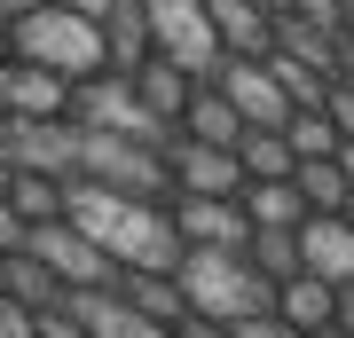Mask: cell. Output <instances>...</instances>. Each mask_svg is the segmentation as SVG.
Segmentation results:
<instances>
[{
	"label": "cell",
	"mask_w": 354,
	"mask_h": 338,
	"mask_svg": "<svg viewBox=\"0 0 354 338\" xmlns=\"http://www.w3.org/2000/svg\"><path fill=\"white\" fill-rule=\"evenodd\" d=\"M64 220L87 228V236L111 252L118 267H134V276H174L181 267V228H174V205H150V197H118V189L102 181H64Z\"/></svg>",
	"instance_id": "obj_1"
},
{
	"label": "cell",
	"mask_w": 354,
	"mask_h": 338,
	"mask_svg": "<svg viewBox=\"0 0 354 338\" xmlns=\"http://www.w3.org/2000/svg\"><path fill=\"white\" fill-rule=\"evenodd\" d=\"M16 55L48 63V71H64V79H95V71H111V32H102V16H87L79 0H48V8H32L24 24H16Z\"/></svg>",
	"instance_id": "obj_3"
},
{
	"label": "cell",
	"mask_w": 354,
	"mask_h": 338,
	"mask_svg": "<svg viewBox=\"0 0 354 338\" xmlns=\"http://www.w3.org/2000/svg\"><path fill=\"white\" fill-rule=\"evenodd\" d=\"M252 267L268 283H283V276H299V228H252Z\"/></svg>",
	"instance_id": "obj_23"
},
{
	"label": "cell",
	"mask_w": 354,
	"mask_h": 338,
	"mask_svg": "<svg viewBox=\"0 0 354 338\" xmlns=\"http://www.w3.org/2000/svg\"><path fill=\"white\" fill-rule=\"evenodd\" d=\"M0 291H8V299H24V307H39V314L71 307V283L55 276L48 260H32V252H8V260H0Z\"/></svg>",
	"instance_id": "obj_15"
},
{
	"label": "cell",
	"mask_w": 354,
	"mask_h": 338,
	"mask_svg": "<svg viewBox=\"0 0 354 338\" xmlns=\"http://www.w3.org/2000/svg\"><path fill=\"white\" fill-rule=\"evenodd\" d=\"M323 111H330V126H339V142H354V87H346V79H330Z\"/></svg>",
	"instance_id": "obj_26"
},
{
	"label": "cell",
	"mask_w": 354,
	"mask_h": 338,
	"mask_svg": "<svg viewBox=\"0 0 354 338\" xmlns=\"http://www.w3.org/2000/svg\"><path fill=\"white\" fill-rule=\"evenodd\" d=\"M71 126L127 134V142H150V150H165V142H174V118H158L127 71H95V79H79V87H71Z\"/></svg>",
	"instance_id": "obj_5"
},
{
	"label": "cell",
	"mask_w": 354,
	"mask_h": 338,
	"mask_svg": "<svg viewBox=\"0 0 354 338\" xmlns=\"http://www.w3.org/2000/svg\"><path fill=\"white\" fill-rule=\"evenodd\" d=\"M268 71H276V87L291 95V111H323V95H330V71H315V63H299L291 48H276V39H268Z\"/></svg>",
	"instance_id": "obj_19"
},
{
	"label": "cell",
	"mask_w": 354,
	"mask_h": 338,
	"mask_svg": "<svg viewBox=\"0 0 354 338\" xmlns=\"http://www.w3.org/2000/svg\"><path fill=\"white\" fill-rule=\"evenodd\" d=\"M339 330L354 338V283H339Z\"/></svg>",
	"instance_id": "obj_32"
},
{
	"label": "cell",
	"mask_w": 354,
	"mask_h": 338,
	"mask_svg": "<svg viewBox=\"0 0 354 338\" xmlns=\"http://www.w3.org/2000/svg\"><path fill=\"white\" fill-rule=\"evenodd\" d=\"M174 228H181V244H213V252L252 244V220H244L236 197H174Z\"/></svg>",
	"instance_id": "obj_11"
},
{
	"label": "cell",
	"mask_w": 354,
	"mask_h": 338,
	"mask_svg": "<svg viewBox=\"0 0 354 338\" xmlns=\"http://www.w3.org/2000/svg\"><path fill=\"white\" fill-rule=\"evenodd\" d=\"M111 291H127V299H134L142 314H150V323H165V330H174L181 314H189V299H181V283H174V276H134V267H127V276H118Z\"/></svg>",
	"instance_id": "obj_21"
},
{
	"label": "cell",
	"mask_w": 354,
	"mask_h": 338,
	"mask_svg": "<svg viewBox=\"0 0 354 338\" xmlns=\"http://www.w3.org/2000/svg\"><path fill=\"white\" fill-rule=\"evenodd\" d=\"M307 338H346V330H339V323H323V330H307Z\"/></svg>",
	"instance_id": "obj_36"
},
{
	"label": "cell",
	"mask_w": 354,
	"mask_h": 338,
	"mask_svg": "<svg viewBox=\"0 0 354 338\" xmlns=\"http://www.w3.org/2000/svg\"><path fill=\"white\" fill-rule=\"evenodd\" d=\"M127 79H134V87H142V102H150L158 118H181V111H189V95L205 87V79L189 71V63H174V55H158V48L142 55V63H134Z\"/></svg>",
	"instance_id": "obj_13"
},
{
	"label": "cell",
	"mask_w": 354,
	"mask_h": 338,
	"mask_svg": "<svg viewBox=\"0 0 354 338\" xmlns=\"http://www.w3.org/2000/svg\"><path fill=\"white\" fill-rule=\"evenodd\" d=\"M8 205H16L32 228H39V220H64V181H55V173H39V165H16Z\"/></svg>",
	"instance_id": "obj_22"
},
{
	"label": "cell",
	"mask_w": 354,
	"mask_h": 338,
	"mask_svg": "<svg viewBox=\"0 0 354 338\" xmlns=\"http://www.w3.org/2000/svg\"><path fill=\"white\" fill-rule=\"evenodd\" d=\"M142 24H150V48L189 63L197 79H213L228 63V39L213 32V16H205V0H142Z\"/></svg>",
	"instance_id": "obj_6"
},
{
	"label": "cell",
	"mask_w": 354,
	"mask_h": 338,
	"mask_svg": "<svg viewBox=\"0 0 354 338\" xmlns=\"http://www.w3.org/2000/svg\"><path fill=\"white\" fill-rule=\"evenodd\" d=\"M213 87L236 102L244 126H283V118H291V95L276 87V71H268L260 55H228L221 71H213Z\"/></svg>",
	"instance_id": "obj_10"
},
{
	"label": "cell",
	"mask_w": 354,
	"mask_h": 338,
	"mask_svg": "<svg viewBox=\"0 0 354 338\" xmlns=\"http://www.w3.org/2000/svg\"><path fill=\"white\" fill-rule=\"evenodd\" d=\"M228 338H307V330H291L283 314L268 307V314H252V323H236V330H228Z\"/></svg>",
	"instance_id": "obj_27"
},
{
	"label": "cell",
	"mask_w": 354,
	"mask_h": 338,
	"mask_svg": "<svg viewBox=\"0 0 354 338\" xmlns=\"http://www.w3.org/2000/svg\"><path fill=\"white\" fill-rule=\"evenodd\" d=\"M346 220H354V197H346Z\"/></svg>",
	"instance_id": "obj_37"
},
{
	"label": "cell",
	"mask_w": 354,
	"mask_h": 338,
	"mask_svg": "<svg viewBox=\"0 0 354 338\" xmlns=\"http://www.w3.org/2000/svg\"><path fill=\"white\" fill-rule=\"evenodd\" d=\"M0 338H39V307H24V299L0 291Z\"/></svg>",
	"instance_id": "obj_25"
},
{
	"label": "cell",
	"mask_w": 354,
	"mask_h": 338,
	"mask_svg": "<svg viewBox=\"0 0 354 338\" xmlns=\"http://www.w3.org/2000/svg\"><path fill=\"white\" fill-rule=\"evenodd\" d=\"M236 158H244V181H291L299 173V150L283 142V126H244Z\"/></svg>",
	"instance_id": "obj_17"
},
{
	"label": "cell",
	"mask_w": 354,
	"mask_h": 338,
	"mask_svg": "<svg viewBox=\"0 0 354 338\" xmlns=\"http://www.w3.org/2000/svg\"><path fill=\"white\" fill-rule=\"evenodd\" d=\"M299 267L323 283H354V220L346 213H307L299 220Z\"/></svg>",
	"instance_id": "obj_12"
},
{
	"label": "cell",
	"mask_w": 354,
	"mask_h": 338,
	"mask_svg": "<svg viewBox=\"0 0 354 338\" xmlns=\"http://www.w3.org/2000/svg\"><path fill=\"white\" fill-rule=\"evenodd\" d=\"M299 197H307V213H346V197H354V181H346V165L339 158H299Z\"/></svg>",
	"instance_id": "obj_20"
},
{
	"label": "cell",
	"mask_w": 354,
	"mask_h": 338,
	"mask_svg": "<svg viewBox=\"0 0 354 338\" xmlns=\"http://www.w3.org/2000/svg\"><path fill=\"white\" fill-rule=\"evenodd\" d=\"M24 252H32V260H48L71 291H111L118 276H127V267H118L111 252L87 236V228H71V220H39L32 236H24Z\"/></svg>",
	"instance_id": "obj_7"
},
{
	"label": "cell",
	"mask_w": 354,
	"mask_h": 338,
	"mask_svg": "<svg viewBox=\"0 0 354 338\" xmlns=\"http://www.w3.org/2000/svg\"><path fill=\"white\" fill-rule=\"evenodd\" d=\"M8 55H16V32H8V24H0V63H8Z\"/></svg>",
	"instance_id": "obj_34"
},
{
	"label": "cell",
	"mask_w": 354,
	"mask_h": 338,
	"mask_svg": "<svg viewBox=\"0 0 354 338\" xmlns=\"http://www.w3.org/2000/svg\"><path fill=\"white\" fill-rule=\"evenodd\" d=\"M181 299H189V314H213V323H252V314L276 307V283L252 267V252H213V244H189L174 267Z\"/></svg>",
	"instance_id": "obj_2"
},
{
	"label": "cell",
	"mask_w": 354,
	"mask_h": 338,
	"mask_svg": "<svg viewBox=\"0 0 354 338\" xmlns=\"http://www.w3.org/2000/svg\"><path fill=\"white\" fill-rule=\"evenodd\" d=\"M71 87H79V79L8 55V63H0V118H16V126H32V118H71Z\"/></svg>",
	"instance_id": "obj_8"
},
{
	"label": "cell",
	"mask_w": 354,
	"mask_h": 338,
	"mask_svg": "<svg viewBox=\"0 0 354 338\" xmlns=\"http://www.w3.org/2000/svg\"><path fill=\"white\" fill-rule=\"evenodd\" d=\"M283 142L299 158H339V126H330V111H291L283 118Z\"/></svg>",
	"instance_id": "obj_24"
},
{
	"label": "cell",
	"mask_w": 354,
	"mask_h": 338,
	"mask_svg": "<svg viewBox=\"0 0 354 338\" xmlns=\"http://www.w3.org/2000/svg\"><path fill=\"white\" fill-rule=\"evenodd\" d=\"M39 338H95L87 323H79L71 307H55V314H39Z\"/></svg>",
	"instance_id": "obj_29"
},
{
	"label": "cell",
	"mask_w": 354,
	"mask_h": 338,
	"mask_svg": "<svg viewBox=\"0 0 354 338\" xmlns=\"http://www.w3.org/2000/svg\"><path fill=\"white\" fill-rule=\"evenodd\" d=\"M174 338H228V323H213V314H181Z\"/></svg>",
	"instance_id": "obj_30"
},
{
	"label": "cell",
	"mask_w": 354,
	"mask_h": 338,
	"mask_svg": "<svg viewBox=\"0 0 354 338\" xmlns=\"http://www.w3.org/2000/svg\"><path fill=\"white\" fill-rule=\"evenodd\" d=\"M276 314L291 330H323V323H339V283H323V276H283L276 283Z\"/></svg>",
	"instance_id": "obj_16"
},
{
	"label": "cell",
	"mask_w": 354,
	"mask_h": 338,
	"mask_svg": "<svg viewBox=\"0 0 354 338\" xmlns=\"http://www.w3.org/2000/svg\"><path fill=\"white\" fill-rule=\"evenodd\" d=\"M32 8H48V0H0V24H8V32H16V24H24V16H32Z\"/></svg>",
	"instance_id": "obj_31"
},
{
	"label": "cell",
	"mask_w": 354,
	"mask_h": 338,
	"mask_svg": "<svg viewBox=\"0 0 354 338\" xmlns=\"http://www.w3.org/2000/svg\"><path fill=\"white\" fill-rule=\"evenodd\" d=\"M165 173H174V197H244V158L189 134L165 142Z\"/></svg>",
	"instance_id": "obj_9"
},
{
	"label": "cell",
	"mask_w": 354,
	"mask_h": 338,
	"mask_svg": "<svg viewBox=\"0 0 354 338\" xmlns=\"http://www.w3.org/2000/svg\"><path fill=\"white\" fill-rule=\"evenodd\" d=\"M244 220L252 228H299L307 220V197H299V181H244Z\"/></svg>",
	"instance_id": "obj_18"
},
{
	"label": "cell",
	"mask_w": 354,
	"mask_h": 338,
	"mask_svg": "<svg viewBox=\"0 0 354 338\" xmlns=\"http://www.w3.org/2000/svg\"><path fill=\"white\" fill-rule=\"evenodd\" d=\"M339 79H346V87H354V39H346V48H339Z\"/></svg>",
	"instance_id": "obj_33"
},
{
	"label": "cell",
	"mask_w": 354,
	"mask_h": 338,
	"mask_svg": "<svg viewBox=\"0 0 354 338\" xmlns=\"http://www.w3.org/2000/svg\"><path fill=\"white\" fill-rule=\"evenodd\" d=\"M79 181H102V189H118V197L174 205L165 150H150V142H127V134H95V126H79Z\"/></svg>",
	"instance_id": "obj_4"
},
{
	"label": "cell",
	"mask_w": 354,
	"mask_h": 338,
	"mask_svg": "<svg viewBox=\"0 0 354 338\" xmlns=\"http://www.w3.org/2000/svg\"><path fill=\"white\" fill-rule=\"evenodd\" d=\"M339 165H346V181H354V142H339Z\"/></svg>",
	"instance_id": "obj_35"
},
{
	"label": "cell",
	"mask_w": 354,
	"mask_h": 338,
	"mask_svg": "<svg viewBox=\"0 0 354 338\" xmlns=\"http://www.w3.org/2000/svg\"><path fill=\"white\" fill-rule=\"evenodd\" d=\"M174 134H189V142H213V150H236L244 142V118H236V102H228L213 79H205V87L189 95V111L174 118Z\"/></svg>",
	"instance_id": "obj_14"
},
{
	"label": "cell",
	"mask_w": 354,
	"mask_h": 338,
	"mask_svg": "<svg viewBox=\"0 0 354 338\" xmlns=\"http://www.w3.org/2000/svg\"><path fill=\"white\" fill-rule=\"evenodd\" d=\"M24 236H32V220L16 213L8 197H0V260H8V252H24Z\"/></svg>",
	"instance_id": "obj_28"
}]
</instances>
